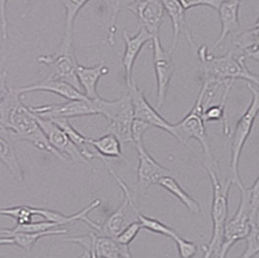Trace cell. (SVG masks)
Listing matches in <instances>:
<instances>
[{"label":"cell","mask_w":259,"mask_h":258,"mask_svg":"<svg viewBox=\"0 0 259 258\" xmlns=\"http://www.w3.org/2000/svg\"><path fill=\"white\" fill-rule=\"evenodd\" d=\"M153 67L156 80V108L160 109L164 105L170 82L174 74V63L172 61L171 54L166 51L159 35L153 36L152 40Z\"/></svg>","instance_id":"obj_10"},{"label":"cell","mask_w":259,"mask_h":258,"mask_svg":"<svg viewBox=\"0 0 259 258\" xmlns=\"http://www.w3.org/2000/svg\"><path fill=\"white\" fill-rule=\"evenodd\" d=\"M119 258H133L132 257V255H131V252H130V250H127V251H125L121 256Z\"/></svg>","instance_id":"obj_42"},{"label":"cell","mask_w":259,"mask_h":258,"mask_svg":"<svg viewBox=\"0 0 259 258\" xmlns=\"http://www.w3.org/2000/svg\"><path fill=\"white\" fill-rule=\"evenodd\" d=\"M64 242H68V243H73V244H77L82 246L83 248H85L87 252H88V258H98L96 252H95V247L90 243V241L88 240L87 235L83 236H78V237H69V238H65L63 239Z\"/></svg>","instance_id":"obj_37"},{"label":"cell","mask_w":259,"mask_h":258,"mask_svg":"<svg viewBox=\"0 0 259 258\" xmlns=\"http://www.w3.org/2000/svg\"><path fill=\"white\" fill-rule=\"evenodd\" d=\"M109 73V68L104 63H99L95 66L88 67L78 65L77 78L84 94L89 99H96L99 97L97 94V84L101 77Z\"/></svg>","instance_id":"obj_21"},{"label":"cell","mask_w":259,"mask_h":258,"mask_svg":"<svg viewBox=\"0 0 259 258\" xmlns=\"http://www.w3.org/2000/svg\"><path fill=\"white\" fill-rule=\"evenodd\" d=\"M236 185L241 193L240 204L234 216L225 223L220 258H226L234 244L247 238L250 227L258 225L259 178L250 188H246L242 182Z\"/></svg>","instance_id":"obj_2"},{"label":"cell","mask_w":259,"mask_h":258,"mask_svg":"<svg viewBox=\"0 0 259 258\" xmlns=\"http://www.w3.org/2000/svg\"><path fill=\"white\" fill-rule=\"evenodd\" d=\"M206 169L212 182V201L211 214L212 234L209 244L207 246H203V258H220V250L224 239V226L227 222L229 192L234 183L230 177L224 183H222L214 170V167L206 166Z\"/></svg>","instance_id":"obj_4"},{"label":"cell","mask_w":259,"mask_h":258,"mask_svg":"<svg viewBox=\"0 0 259 258\" xmlns=\"http://www.w3.org/2000/svg\"><path fill=\"white\" fill-rule=\"evenodd\" d=\"M258 225L250 227L249 233L245 239L247 241V246L240 258H253L258 254L259 251Z\"/></svg>","instance_id":"obj_33"},{"label":"cell","mask_w":259,"mask_h":258,"mask_svg":"<svg viewBox=\"0 0 259 258\" xmlns=\"http://www.w3.org/2000/svg\"><path fill=\"white\" fill-rule=\"evenodd\" d=\"M14 138L10 132L0 125V162L6 166L15 179L24 181V173L14 147Z\"/></svg>","instance_id":"obj_22"},{"label":"cell","mask_w":259,"mask_h":258,"mask_svg":"<svg viewBox=\"0 0 259 258\" xmlns=\"http://www.w3.org/2000/svg\"><path fill=\"white\" fill-rule=\"evenodd\" d=\"M210 258H218V257H210Z\"/></svg>","instance_id":"obj_46"},{"label":"cell","mask_w":259,"mask_h":258,"mask_svg":"<svg viewBox=\"0 0 259 258\" xmlns=\"http://www.w3.org/2000/svg\"><path fill=\"white\" fill-rule=\"evenodd\" d=\"M91 0H62V4L65 8V32L62 42L73 43L74 23L77 15L82 10V7Z\"/></svg>","instance_id":"obj_28"},{"label":"cell","mask_w":259,"mask_h":258,"mask_svg":"<svg viewBox=\"0 0 259 258\" xmlns=\"http://www.w3.org/2000/svg\"><path fill=\"white\" fill-rule=\"evenodd\" d=\"M151 128V126L141 120L138 119H133L132 122V127H131V134H132V141L135 143H140L143 142V137L144 134Z\"/></svg>","instance_id":"obj_38"},{"label":"cell","mask_w":259,"mask_h":258,"mask_svg":"<svg viewBox=\"0 0 259 258\" xmlns=\"http://www.w3.org/2000/svg\"><path fill=\"white\" fill-rule=\"evenodd\" d=\"M38 62L50 67V78L67 82L82 92L77 78V67L79 64L75 57L73 43H65L61 41L55 53L40 56L38 58Z\"/></svg>","instance_id":"obj_9"},{"label":"cell","mask_w":259,"mask_h":258,"mask_svg":"<svg viewBox=\"0 0 259 258\" xmlns=\"http://www.w3.org/2000/svg\"><path fill=\"white\" fill-rule=\"evenodd\" d=\"M203 96L204 88L201 85L198 97L188 115L181 121L173 124V137L183 145H187L190 139L197 140L202 147L204 156L206 158V166L215 168L207 129L203 119Z\"/></svg>","instance_id":"obj_7"},{"label":"cell","mask_w":259,"mask_h":258,"mask_svg":"<svg viewBox=\"0 0 259 258\" xmlns=\"http://www.w3.org/2000/svg\"><path fill=\"white\" fill-rule=\"evenodd\" d=\"M160 187L169 191L171 194H173L175 197H177L188 209L189 211L193 213H200V205L198 202L193 199L189 193L180 186L177 181L171 176H166L162 178L158 184Z\"/></svg>","instance_id":"obj_26"},{"label":"cell","mask_w":259,"mask_h":258,"mask_svg":"<svg viewBox=\"0 0 259 258\" xmlns=\"http://www.w3.org/2000/svg\"><path fill=\"white\" fill-rule=\"evenodd\" d=\"M174 241L177 245L178 252L180 257L193 258L196 255L198 251V247L193 242L184 239L180 235H178L177 237L174 239Z\"/></svg>","instance_id":"obj_35"},{"label":"cell","mask_w":259,"mask_h":258,"mask_svg":"<svg viewBox=\"0 0 259 258\" xmlns=\"http://www.w3.org/2000/svg\"><path fill=\"white\" fill-rule=\"evenodd\" d=\"M8 230L7 228H0V235H6L8 233Z\"/></svg>","instance_id":"obj_43"},{"label":"cell","mask_w":259,"mask_h":258,"mask_svg":"<svg viewBox=\"0 0 259 258\" xmlns=\"http://www.w3.org/2000/svg\"><path fill=\"white\" fill-rule=\"evenodd\" d=\"M22 96L18 89L9 91L0 103V125L10 132L14 140L29 142L38 150L52 153L64 160L48 142L34 114L23 103Z\"/></svg>","instance_id":"obj_1"},{"label":"cell","mask_w":259,"mask_h":258,"mask_svg":"<svg viewBox=\"0 0 259 258\" xmlns=\"http://www.w3.org/2000/svg\"><path fill=\"white\" fill-rule=\"evenodd\" d=\"M53 120L56 124H58L60 128L62 129L66 135L69 137L72 143L77 147V149L79 150V152L81 153L82 157L84 158L85 161L89 160H93L95 157H99L98 154H95L94 152H92L89 148V144H88V137H85L83 134H82L80 131H78L77 129L74 128V126H72V124L69 121V119L67 118H54L51 119Z\"/></svg>","instance_id":"obj_24"},{"label":"cell","mask_w":259,"mask_h":258,"mask_svg":"<svg viewBox=\"0 0 259 258\" xmlns=\"http://www.w3.org/2000/svg\"><path fill=\"white\" fill-rule=\"evenodd\" d=\"M31 113L38 117L54 119V118H67L85 117L99 115L95 99L82 100H67L61 104L54 105L30 106L28 107Z\"/></svg>","instance_id":"obj_11"},{"label":"cell","mask_w":259,"mask_h":258,"mask_svg":"<svg viewBox=\"0 0 259 258\" xmlns=\"http://www.w3.org/2000/svg\"><path fill=\"white\" fill-rule=\"evenodd\" d=\"M57 228H62V226H60L59 223H51L47 221L31 222V223H25V224H17L14 228L8 230L7 234L18 233V232L36 233V232H44V231L57 229Z\"/></svg>","instance_id":"obj_32"},{"label":"cell","mask_w":259,"mask_h":258,"mask_svg":"<svg viewBox=\"0 0 259 258\" xmlns=\"http://www.w3.org/2000/svg\"><path fill=\"white\" fill-rule=\"evenodd\" d=\"M184 7V9L187 11L193 7L198 6H208L214 10H219L220 6L225 0H179Z\"/></svg>","instance_id":"obj_36"},{"label":"cell","mask_w":259,"mask_h":258,"mask_svg":"<svg viewBox=\"0 0 259 258\" xmlns=\"http://www.w3.org/2000/svg\"><path fill=\"white\" fill-rule=\"evenodd\" d=\"M0 216L10 217L17 224H25L33 222V217L37 216V208L30 206H17L0 209Z\"/></svg>","instance_id":"obj_30"},{"label":"cell","mask_w":259,"mask_h":258,"mask_svg":"<svg viewBox=\"0 0 259 258\" xmlns=\"http://www.w3.org/2000/svg\"><path fill=\"white\" fill-rule=\"evenodd\" d=\"M34 116L52 148L57 151L63 157L64 160H71L74 162H85L77 147L72 143L66 133L58 124H56L51 119L38 117L36 115Z\"/></svg>","instance_id":"obj_13"},{"label":"cell","mask_w":259,"mask_h":258,"mask_svg":"<svg viewBox=\"0 0 259 258\" xmlns=\"http://www.w3.org/2000/svg\"><path fill=\"white\" fill-rule=\"evenodd\" d=\"M88 144L96 150L99 157L101 156L102 158L104 157L115 159L123 157L121 144L118 138L112 133H106L97 139L89 138Z\"/></svg>","instance_id":"obj_23"},{"label":"cell","mask_w":259,"mask_h":258,"mask_svg":"<svg viewBox=\"0 0 259 258\" xmlns=\"http://www.w3.org/2000/svg\"><path fill=\"white\" fill-rule=\"evenodd\" d=\"M7 245H14L12 238L7 237L5 235L0 236V246H7Z\"/></svg>","instance_id":"obj_41"},{"label":"cell","mask_w":259,"mask_h":258,"mask_svg":"<svg viewBox=\"0 0 259 258\" xmlns=\"http://www.w3.org/2000/svg\"><path fill=\"white\" fill-rule=\"evenodd\" d=\"M138 222L141 223L142 228H145V229L152 231L156 234L169 237L173 240L179 235L174 229H172L168 225L159 222L158 220L146 217V216L142 214L141 212L138 214Z\"/></svg>","instance_id":"obj_31"},{"label":"cell","mask_w":259,"mask_h":258,"mask_svg":"<svg viewBox=\"0 0 259 258\" xmlns=\"http://www.w3.org/2000/svg\"><path fill=\"white\" fill-rule=\"evenodd\" d=\"M95 102L98 114L108 121L106 133L114 134L121 145L133 143L131 127L134 117L130 94L114 100L103 99L99 96Z\"/></svg>","instance_id":"obj_6"},{"label":"cell","mask_w":259,"mask_h":258,"mask_svg":"<svg viewBox=\"0 0 259 258\" xmlns=\"http://www.w3.org/2000/svg\"><path fill=\"white\" fill-rule=\"evenodd\" d=\"M127 88L133 108L134 119L141 120L143 122L149 124L151 127L161 129L168 134H170L171 136H173V123L166 120L164 117L148 102L144 93L138 87V84L133 81Z\"/></svg>","instance_id":"obj_12"},{"label":"cell","mask_w":259,"mask_h":258,"mask_svg":"<svg viewBox=\"0 0 259 258\" xmlns=\"http://www.w3.org/2000/svg\"><path fill=\"white\" fill-rule=\"evenodd\" d=\"M108 171L110 175L114 178L118 187L123 193V200L118 208L113 211L110 217L103 223H95V221L89 226L94 229V232L98 236L108 237L112 239H116L118 235L130 223L138 221V214L140 211L137 208V205L134 201L132 192L124 181L118 176V174L113 170V168L109 167L107 164Z\"/></svg>","instance_id":"obj_5"},{"label":"cell","mask_w":259,"mask_h":258,"mask_svg":"<svg viewBox=\"0 0 259 258\" xmlns=\"http://www.w3.org/2000/svg\"><path fill=\"white\" fill-rule=\"evenodd\" d=\"M9 0H0V26L4 40L8 38V21L6 15V6Z\"/></svg>","instance_id":"obj_39"},{"label":"cell","mask_w":259,"mask_h":258,"mask_svg":"<svg viewBox=\"0 0 259 258\" xmlns=\"http://www.w3.org/2000/svg\"><path fill=\"white\" fill-rule=\"evenodd\" d=\"M68 230L65 228H57L52 229L44 232H36V233H24V232H18V233H10L5 235L7 237L12 238L14 241V245H17L26 251H30L32 247L34 246L37 241L41 238L47 237V236H54V235L67 234Z\"/></svg>","instance_id":"obj_27"},{"label":"cell","mask_w":259,"mask_h":258,"mask_svg":"<svg viewBox=\"0 0 259 258\" xmlns=\"http://www.w3.org/2000/svg\"><path fill=\"white\" fill-rule=\"evenodd\" d=\"M22 2L24 3L25 6H27V5H28V3H29V0H22Z\"/></svg>","instance_id":"obj_45"},{"label":"cell","mask_w":259,"mask_h":258,"mask_svg":"<svg viewBox=\"0 0 259 258\" xmlns=\"http://www.w3.org/2000/svg\"><path fill=\"white\" fill-rule=\"evenodd\" d=\"M141 223L137 222L130 223L127 225L115 239L118 244L122 246H130V244L135 240V238L138 236L139 232L141 231Z\"/></svg>","instance_id":"obj_34"},{"label":"cell","mask_w":259,"mask_h":258,"mask_svg":"<svg viewBox=\"0 0 259 258\" xmlns=\"http://www.w3.org/2000/svg\"><path fill=\"white\" fill-rule=\"evenodd\" d=\"M7 80H8V73L6 71L1 72L0 73V103L3 101V99L10 91V89H8Z\"/></svg>","instance_id":"obj_40"},{"label":"cell","mask_w":259,"mask_h":258,"mask_svg":"<svg viewBox=\"0 0 259 258\" xmlns=\"http://www.w3.org/2000/svg\"><path fill=\"white\" fill-rule=\"evenodd\" d=\"M241 0H225L219 8L221 20V34L215 41L213 49L222 45L225 38L231 34H237L241 31V25L239 22V9Z\"/></svg>","instance_id":"obj_20"},{"label":"cell","mask_w":259,"mask_h":258,"mask_svg":"<svg viewBox=\"0 0 259 258\" xmlns=\"http://www.w3.org/2000/svg\"><path fill=\"white\" fill-rule=\"evenodd\" d=\"M135 148L138 154L137 180L141 188H148L166 176H171V171L158 163L146 150L144 143H135Z\"/></svg>","instance_id":"obj_14"},{"label":"cell","mask_w":259,"mask_h":258,"mask_svg":"<svg viewBox=\"0 0 259 258\" xmlns=\"http://www.w3.org/2000/svg\"><path fill=\"white\" fill-rule=\"evenodd\" d=\"M160 2L172 22L173 27V40L168 52L172 55L176 50L181 34L186 36L190 45L193 46V40L186 22V10L182 6L181 2L179 0H160Z\"/></svg>","instance_id":"obj_19"},{"label":"cell","mask_w":259,"mask_h":258,"mask_svg":"<svg viewBox=\"0 0 259 258\" xmlns=\"http://www.w3.org/2000/svg\"><path fill=\"white\" fill-rule=\"evenodd\" d=\"M128 10L137 17L142 27L153 36L158 35L165 12L160 0H138Z\"/></svg>","instance_id":"obj_16"},{"label":"cell","mask_w":259,"mask_h":258,"mask_svg":"<svg viewBox=\"0 0 259 258\" xmlns=\"http://www.w3.org/2000/svg\"><path fill=\"white\" fill-rule=\"evenodd\" d=\"M122 38L124 40L125 48L121 59V65L126 85L130 87L131 82H133L132 71L135 61L144 46L149 42H152L153 36L146 28L141 27L138 33L134 36H130L126 31H123Z\"/></svg>","instance_id":"obj_15"},{"label":"cell","mask_w":259,"mask_h":258,"mask_svg":"<svg viewBox=\"0 0 259 258\" xmlns=\"http://www.w3.org/2000/svg\"><path fill=\"white\" fill-rule=\"evenodd\" d=\"M79 258H88V252H87V251H84V252L82 253V255H81Z\"/></svg>","instance_id":"obj_44"},{"label":"cell","mask_w":259,"mask_h":258,"mask_svg":"<svg viewBox=\"0 0 259 258\" xmlns=\"http://www.w3.org/2000/svg\"><path fill=\"white\" fill-rule=\"evenodd\" d=\"M19 93L24 95L28 93L34 92H47L51 94H58L59 96L65 98L66 100H82L88 99V97L80 92L79 90L75 89L67 82H62L56 79H52L48 77L43 81L21 87L18 89Z\"/></svg>","instance_id":"obj_17"},{"label":"cell","mask_w":259,"mask_h":258,"mask_svg":"<svg viewBox=\"0 0 259 258\" xmlns=\"http://www.w3.org/2000/svg\"><path fill=\"white\" fill-rule=\"evenodd\" d=\"M258 20H256L251 28L236 34L230 52L240 60L251 59L258 61Z\"/></svg>","instance_id":"obj_18"},{"label":"cell","mask_w":259,"mask_h":258,"mask_svg":"<svg viewBox=\"0 0 259 258\" xmlns=\"http://www.w3.org/2000/svg\"><path fill=\"white\" fill-rule=\"evenodd\" d=\"M200 60L202 80L224 83L228 81L245 80L258 87V75L247 69L246 61L236 59L229 51L224 56H214L206 45L197 52Z\"/></svg>","instance_id":"obj_3"},{"label":"cell","mask_w":259,"mask_h":258,"mask_svg":"<svg viewBox=\"0 0 259 258\" xmlns=\"http://www.w3.org/2000/svg\"><path fill=\"white\" fill-rule=\"evenodd\" d=\"M247 89L251 94L250 103L246 112L241 116L236 123L231 140V161H230V178L234 184L241 181L239 174V161L242 151L248 137L251 134L259 110V90L257 85L247 83Z\"/></svg>","instance_id":"obj_8"},{"label":"cell","mask_w":259,"mask_h":258,"mask_svg":"<svg viewBox=\"0 0 259 258\" xmlns=\"http://www.w3.org/2000/svg\"><path fill=\"white\" fill-rule=\"evenodd\" d=\"M235 81H228L224 83V92L222 97V102L217 105H209L204 111H203V119L206 122L209 121H217L222 120L224 122V133L228 136L231 135L230 127L227 123V119L225 117V109H226V103L228 100V94L233 88Z\"/></svg>","instance_id":"obj_25"},{"label":"cell","mask_w":259,"mask_h":258,"mask_svg":"<svg viewBox=\"0 0 259 258\" xmlns=\"http://www.w3.org/2000/svg\"><path fill=\"white\" fill-rule=\"evenodd\" d=\"M138 0H111L112 15L108 26V32L105 43L108 46H114L116 43V34L118 30V17L122 9H130Z\"/></svg>","instance_id":"obj_29"}]
</instances>
